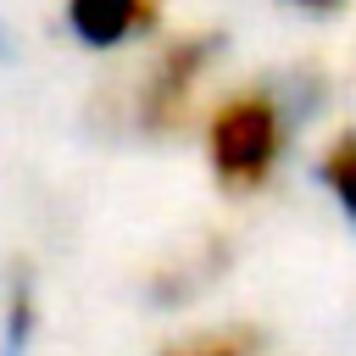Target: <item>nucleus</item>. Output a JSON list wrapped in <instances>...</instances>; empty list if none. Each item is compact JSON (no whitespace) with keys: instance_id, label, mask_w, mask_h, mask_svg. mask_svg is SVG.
Here are the masks:
<instances>
[{"instance_id":"f257e3e1","label":"nucleus","mask_w":356,"mask_h":356,"mask_svg":"<svg viewBox=\"0 0 356 356\" xmlns=\"http://www.w3.org/2000/svg\"><path fill=\"white\" fill-rule=\"evenodd\" d=\"M289 145V111L273 89H239L206 117V161L228 195H250L273 178Z\"/></svg>"},{"instance_id":"f03ea898","label":"nucleus","mask_w":356,"mask_h":356,"mask_svg":"<svg viewBox=\"0 0 356 356\" xmlns=\"http://www.w3.org/2000/svg\"><path fill=\"white\" fill-rule=\"evenodd\" d=\"M217 61V39L211 33H184V39H172L156 61H150V72H145V83H139V95H134V122L145 128V134H178L184 122H189V111H195V89H200V78H206V67Z\"/></svg>"},{"instance_id":"7ed1b4c3","label":"nucleus","mask_w":356,"mask_h":356,"mask_svg":"<svg viewBox=\"0 0 356 356\" xmlns=\"http://www.w3.org/2000/svg\"><path fill=\"white\" fill-rule=\"evenodd\" d=\"M161 22V0H67V28L89 50H117Z\"/></svg>"},{"instance_id":"20e7f679","label":"nucleus","mask_w":356,"mask_h":356,"mask_svg":"<svg viewBox=\"0 0 356 356\" xmlns=\"http://www.w3.org/2000/svg\"><path fill=\"white\" fill-rule=\"evenodd\" d=\"M261 350V328L250 323H206V328H189L178 339H167L156 356H256Z\"/></svg>"},{"instance_id":"39448f33","label":"nucleus","mask_w":356,"mask_h":356,"mask_svg":"<svg viewBox=\"0 0 356 356\" xmlns=\"http://www.w3.org/2000/svg\"><path fill=\"white\" fill-rule=\"evenodd\" d=\"M317 178H323V189L339 200L345 222L356 228V128H345V134H334V139L323 145V156H317Z\"/></svg>"},{"instance_id":"423d86ee","label":"nucleus","mask_w":356,"mask_h":356,"mask_svg":"<svg viewBox=\"0 0 356 356\" xmlns=\"http://www.w3.org/2000/svg\"><path fill=\"white\" fill-rule=\"evenodd\" d=\"M33 328H39V295H33V278L17 273L6 289V312H0V356H28Z\"/></svg>"},{"instance_id":"0eeeda50","label":"nucleus","mask_w":356,"mask_h":356,"mask_svg":"<svg viewBox=\"0 0 356 356\" xmlns=\"http://www.w3.org/2000/svg\"><path fill=\"white\" fill-rule=\"evenodd\" d=\"M222 261H228V245H222V239H206V245H200V256H195V261H184V273H189V267H200V278H217V267H222ZM150 295H156V300H184V295H195V284H189V278H178V273H161V278L150 284Z\"/></svg>"},{"instance_id":"6e6552de","label":"nucleus","mask_w":356,"mask_h":356,"mask_svg":"<svg viewBox=\"0 0 356 356\" xmlns=\"http://www.w3.org/2000/svg\"><path fill=\"white\" fill-rule=\"evenodd\" d=\"M295 6H306V11H334L339 0H295Z\"/></svg>"},{"instance_id":"1a4fd4ad","label":"nucleus","mask_w":356,"mask_h":356,"mask_svg":"<svg viewBox=\"0 0 356 356\" xmlns=\"http://www.w3.org/2000/svg\"><path fill=\"white\" fill-rule=\"evenodd\" d=\"M0 50H6V28H0Z\"/></svg>"}]
</instances>
